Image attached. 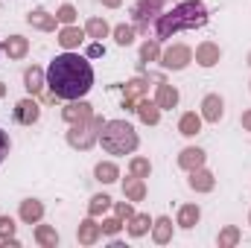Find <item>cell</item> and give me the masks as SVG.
Returning a JSON list of instances; mask_svg holds the SVG:
<instances>
[{"label":"cell","instance_id":"9","mask_svg":"<svg viewBox=\"0 0 251 248\" xmlns=\"http://www.w3.org/2000/svg\"><path fill=\"white\" fill-rule=\"evenodd\" d=\"M12 117H15V123H21V125H32V123H38V117H41V105H38L32 97L18 99Z\"/></svg>","mask_w":251,"mask_h":248},{"label":"cell","instance_id":"45","mask_svg":"<svg viewBox=\"0 0 251 248\" xmlns=\"http://www.w3.org/2000/svg\"><path fill=\"white\" fill-rule=\"evenodd\" d=\"M246 62H249V64H251V50H249V59H246Z\"/></svg>","mask_w":251,"mask_h":248},{"label":"cell","instance_id":"6","mask_svg":"<svg viewBox=\"0 0 251 248\" xmlns=\"http://www.w3.org/2000/svg\"><path fill=\"white\" fill-rule=\"evenodd\" d=\"M190 62H193V50L187 44H170L167 50H161V59H158L164 70H184Z\"/></svg>","mask_w":251,"mask_h":248},{"label":"cell","instance_id":"38","mask_svg":"<svg viewBox=\"0 0 251 248\" xmlns=\"http://www.w3.org/2000/svg\"><path fill=\"white\" fill-rule=\"evenodd\" d=\"M15 219L12 216H0V240H9V237H15Z\"/></svg>","mask_w":251,"mask_h":248},{"label":"cell","instance_id":"1","mask_svg":"<svg viewBox=\"0 0 251 248\" xmlns=\"http://www.w3.org/2000/svg\"><path fill=\"white\" fill-rule=\"evenodd\" d=\"M47 88L59 99H85L94 88V67L85 56L64 50L47 67Z\"/></svg>","mask_w":251,"mask_h":248},{"label":"cell","instance_id":"24","mask_svg":"<svg viewBox=\"0 0 251 248\" xmlns=\"http://www.w3.org/2000/svg\"><path fill=\"white\" fill-rule=\"evenodd\" d=\"M123 196L128 201H143L146 198V178H137L128 173V178H123Z\"/></svg>","mask_w":251,"mask_h":248},{"label":"cell","instance_id":"28","mask_svg":"<svg viewBox=\"0 0 251 248\" xmlns=\"http://www.w3.org/2000/svg\"><path fill=\"white\" fill-rule=\"evenodd\" d=\"M201 114H196V111H184L181 117H178V131L184 134V137H196L199 131H201Z\"/></svg>","mask_w":251,"mask_h":248},{"label":"cell","instance_id":"25","mask_svg":"<svg viewBox=\"0 0 251 248\" xmlns=\"http://www.w3.org/2000/svg\"><path fill=\"white\" fill-rule=\"evenodd\" d=\"M94 178L100 184H114V181H120V167L114 161H100L94 167Z\"/></svg>","mask_w":251,"mask_h":248},{"label":"cell","instance_id":"7","mask_svg":"<svg viewBox=\"0 0 251 248\" xmlns=\"http://www.w3.org/2000/svg\"><path fill=\"white\" fill-rule=\"evenodd\" d=\"M146 94H149V79H146V76H134V79H128V82L123 85V108L126 111H134L137 102H140Z\"/></svg>","mask_w":251,"mask_h":248},{"label":"cell","instance_id":"23","mask_svg":"<svg viewBox=\"0 0 251 248\" xmlns=\"http://www.w3.org/2000/svg\"><path fill=\"white\" fill-rule=\"evenodd\" d=\"M85 38H88L85 29H79L76 24H70V26H62V29H59V44H62L64 50H76Z\"/></svg>","mask_w":251,"mask_h":248},{"label":"cell","instance_id":"37","mask_svg":"<svg viewBox=\"0 0 251 248\" xmlns=\"http://www.w3.org/2000/svg\"><path fill=\"white\" fill-rule=\"evenodd\" d=\"M114 213H117L123 222H128V219L134 216V201H128V198H126V201H114Z\"/></svg>","mask_w":251,"mask_h":248},{"label":"cell","instance_id":"33","mask_svg":"<svg viewBox=\"0 0 251 248\" xmlns=\"http://www.w3.org/2000/svg\"><path fill=\"white\" fill-rule=\"evenodd\" d=\"M128 173H131V175H137V178H149V175H152V164H149V158L134 155V158L128 161Z\"/></svg>","mask_w":251,"mask_h":248},{"label":"cell","instance_id":"42","mask_svg":"<svg viewBox=\"0 0 251 248\" xmlns=\"http://www.w3.org/2000/svg\"><path fill=\"white\" fill-rule=\"evenodd\" d=\"M100 3H102L105 9H120V6H123V0H100Z\"/></svg>","mask_w":251,"mask_h":248},{"label":"cell","instance_id":"41","mask_svg":"<svg viewBox=\"0 0 251 248\" xmlns=\"http://www.w3.org/2000/svg\"><path fill=\"white\" fill-rule=\"evenodd\" d=\"M240 123H243V128H246V131H251V108H246V111L240 114Z\"/></svg>","mask_w":251,"mask_h":248},{"label":"cell","instance_id":"2","mask_svg":"<svg viewBox=\"0 0 251 248\" xmlns=\"http://www.w3.org/2000/svg\"><path fill=\"white\" fill-rule=\"evenodd\" d=\"M207 24V6L201 0H184L178 6H173V12H161V18L155 21V38L167 41L178 32H190V29H201Z\"/></svg>","mask_w":251,"mask_h":248},{"label":"cell","instance_id":"3","mask_svg":"<svg viewBox=\"0 0 251 248\" xmlns=\"http://www.w3.org/2000/svg\"><path fill=\"white\" fill-rule=\"evenodd\" d=\"M100 143L108 155H131L140 146V137L134 131V125L126 120H105L100 131Z\"/></svg>","mask_w":251,"mask_h":248},{"label":"cell","instance_id":"14","mask_svg":"<svg viewBox=\"0 0 251 248\" xmlns=\"http://www.w3.org/2000/svg\"><path fill=\"white\" fill-rule=\"evenodd\" d=\"M24 88H26L29 97H38V94L47 88V70H41L38 64L26 67V70H24Z\"/></svg>","mask_w":251,"mask_h":248},{"label":"cell","instance_id":"26","mask_svg":"<svg viewBox=\"0 0 251 248\" xmlns=\"http://www.w3.org/2000/svg\"><path fill=\"white\" fill-rule=\"evenodd\" d=\"M32 237H35V243H38L41 248H56L59 246V231H56L53 225H41V222H35Z\"/></svg>","mask_w":251,"mask_h":248},{"label":"cell","instance_id":"46","mask_svg":"<svg viewBox=\"0 0 251 248\" xmlns=\"http://www.w3.org/2000/svg\"><path fill=\"white\" fill-rule=\"evenodd\" d=\"M249 225H251V210H249Z\"/></svg>","mask_w":251,"mask_h":248},{"label":"cell","instance_id":"27","mask_svg":"<svg viewBox=\"0 0 251 248\" xmlns=\"http://www.w3.org/2000/svg\"><path fill=\"white\" fill-rule=\"evenodd\" d=\"M126 231H128V237H146L149 231H152V219H149V213H134L128 222H126Z\"/></svg>","mask_w":251,"mask_h":248},{"label":"cell","instance_id":"18","mask_svg":"<svg viewBox=\"0 0 251 248\" xmlns=\"http://www.w3.org/2000/svg\"><path fill=\"white\" fill-rule=\"evenodd\" d=\"M187 187L193 190V193H210V190L216 187V175H213L210 170L199 167V170H193V173H190Z\"/></svg>","mask_w":251,"mask_h":248},{"label":"cell","instance_id":"15","mask_svg":"<svg viewBox=\"0 0 251 248\" xmlns=\"http://www.w3.org/2000/svg\"><path fill=\"white\" fill-rule=\"evenodd\" d=\"M178 99H181V94H178L176 85H170V82H158V88H155V102H158L161 111H173V108L178 105Z\"/></svg>","mask_w":251,"mask_h":248},{"label":"cell","instance_id":"16","mask_svg":"<svg viewBox=\"0 0 251 248\" xmlns=\"http://www.w3.org/2000/svg\"><path fill=\"white\" fill-rule=\"evenodd\" d=\"M26 24H29L32 29H41V32H53V29L59 26V18H56L53 12H47V9H32V12L26 15Z\"/></svg>","mask_w":251,"mask_h":248},{"label":"cell","instance_id":"8","mask_svg":"<svg viewBox=\"0 0 251 248\" xmlns=\"http://www.w3.org/2000/svg\"><path fill=\"white\" fill-rule=\"evenodd\" d=\"M91 117H94V105H91V102H85V99H70V102L62 108V120L67 125L88 123Z\"/></svg>","mask_w":251,"mask_h":248},{"label":"cell","instance_id":"19","mask_svg":"<svg viewBox=\"0 0 251 248\" xmlns=\"http://www.w3.org/2000/svg\"><path fill=\"white\" fill-rule=\"evenodd\" d=\"M3 53H6L12 62L26 59V53H29V38H24V35H9V38L3 41Z\"/></svg>","mask_w":251,"mask_h":248},{"label":"cell","instance_id":"47","mask_svg":"<svg viewBox=\"0 0 251 248\" xmlns=\"http://www.w3.org/2000/svg\"><path fill=\"white\" fill-rule=\"evenodd\" d=\"M0 53H3V44H0Z\"/></svg>","mask_w":251,"mask_h":248},{"label":"cell","instance_id":"29","mask_svg":"<svg viewBox=\"0 0 251 248\" xmlns=\"http://www.w3.org/2000/svg\"><path fill=\"white\" fill-rule=\"evenodd\" d=\"M85 35L94 38V41H102V38L111 35V26H108L105 18H88V21H85Z\"/></svg>","mask_w":251,"mask_h":248},{"label":"cell","instance_id":"30","mask_svg":"<svg viewBox=\"0 0 251 248\" xmlns=\"http://www.w3.org/2000/svg\"><path fill=\"white\" fill-rule=\"evenodd\" d=\"M114 207V198L108 196V193H97V196H91V201H88V216H102V213H108Z\"/></svg>","mask_w":251,"mask_h":248},{"label":"cell","instance_id":"39","mask_svg":"<svg viewBox=\"0 0 251 248\" xmlns=\"http://www.w3.org/2000/svg\"><path fill=\"white\" fill-rule=\"evenodd\" d=\"M9 149H12V140H9V134L0 128V164L6 161V155H9Z\"/></svg>","mask_w":251,"mask_h":248},{"label":"cell","instance_id":"36","mask_svg":"<svg viewBox=\"0 0 251 248\" xmlns=\"http://www.w3.org/2000/svg\"><path fill=\"white\" fill-rule=\"evenodd\" d=\"M76 6H70V3H64V6H59V12H56V18H59V24L62 26H70V24H76Z\"/></svg>","mask_w":251,"mask_h":248},{"label":"cell","instance_id":"4","mask_svg":"<svg viewBox=\"0 0 251 248\" xmlns=\"http://www.w3.org/2000/svg\"><path fill=\"white\" fill-rule=\"evenodd\" d=\"M102 117H91L88 123H76L67 128V146L70 149H79V152H88L100 143V131H102Z\"/></svg>","mask_w":251,"mask_h":248},{"label":"cell","instance_id":"5","mask_svg":"<svg viewBox=\"0 0 251 248\" xmlns=\"http://www.w3.org/2000/svg\"><path fill=\"white\" fill-rule=\"evenodd\" d=\"M164 12V0H137L131 6V18H134V29L149 32V24H155Z\"/></svg>","mask_w":251,"mask_h":248},{"label":"cell","instance_id":"12","mask_svg":"<svg viewBox=\"0 0 251 248\" xmlns=\"http://www.w3.org/2000/svg\"><path fill=\"white\" fill-rule=\"evenodd\" d=\"M193 59H196L199 67H216L219 59H222V50H219V44H216V41H201V44L196 47Z\"/></svg>","mask_w":251,"mask_h":248},{"label":"cell","instance_id":"22","mask_svg":"<svg viewBox=\"0 0 251 248\" xmlns=\"http://www.w3.org/2000/svg\"><path fill=\"white\" fill-rule=\"evenodd\" d=\"M152 240H155L158 246L173 243V219H170V216H158V219H152Z\"/></svg>","mask_w":251,"mask_h":248},{"label":"cell","instance_id":"17","mask_svg":"<svg viewBox=\"0 0 251 248\" xmlns=\"http://www.w3.org/2000/svg\"><path fill=\"white\" fill-rule=\"evenodd\" d=\"M18 216H21V222H26V225L41 222V219H44V201H41V198H24L21 207H18Z\"/></svg>","mask_w":251,"mask_h":248},{"label":"cell","instance_id":"43","mask_svg":"<svg viewBox=\"0 0 251 248\" xmlns=\"http://www.w3.org/2000/svg\"><path fill=\"white\" fill-rule=\"evenodd\" d=\"M3 246H6V248H21V243H18L15 237H9V240H3Z\"/></svg>","mask_w":251,"mask_h":248},{"label":"cell","instance_id":"13","mask_svg":"<svg viewBox=\"0 0 251 248\" xmlns=\"http://www.w3.org/2000/svg\"><path fill=\"white\" fill-rule=\"evenodd\" d=\"M204 161H207V152H204L201 146H184V149L178 152V167H181L184 173H193V170L204 167Z\"/></svg>","mask_w":251,"mask_h":248},{"label":"cell","instance_id":"44","mask_svg":"<svg viewBox=\"0 0 251 248\" xmlns=\"http://www.w3.org/2000/svg\"><path fill=\"white\" fill-rule=\"evenodd\" d=\"M3 97H6V85L0 82V99H3Z\"/></svg>","mask_w":251,"mask_h":248},{"label":"cell","instance_id":"40","mask_svg":"<svg viewBox=\"0 0 251 248\" xmlns=\"http://www.w3.org/2000/svg\"><path fill=\"white\" fill-rule=\"evenodd\" d=\"M105 53V47H102V41H94L91 47H88V59H100Z\"/></svg>","mask_w":251,"mask_h":248},{"label":"cell","instance_id":"31","mask_svg":"<svg viewBox=\"0 0 251 248\" xmlns=\"http://www.w3.org/2000/svg\"><path fill=\"white\" fill-rule=\"evenodd\" d=\"M240 240H243V231H240L237 225H225V228L219 231V237H216V246L219 248H234V246H240Z\"/></svg>","mask_w":251,"mask_h":248},{"label":"cell","instance_id":"32","mask_svg":"<svg viewBox=\"0 0 251 248\" xmlns=\"http://www.w3.org/2000/svg\"><path fill=\"white\" fill-rule=\"evenodd\" d=\"M158 59H161V41L158 38H146L140 44V64L158 62Z\"/></svg>","mask_w":251,"mask_h":248},{"label":"cell","instance_id":"34","mask_svg":"<svg viewBox=\"0 0 251 248\" xmlns=\"http://www.w3.org/2000/svg\"><path fill=\"white\" fill-rule=\"evenodd\" d=\"M111 35H114L117 47H128V44H134L137 29H134V26H128V24H120V26H114V29H111Z\"/></svg>","mask_w":251,"mask_h":248},{"label":"cell","instance_id":"10","mask_svg":"<svg viewBox=\"0 0 251 248\" xmlns=\"http://www.w3.org/2000/svg\"><path fill=\"white\" fill-rule=\"evenodd\" d=\"M199 108H201L199 114H201L204 123H219V120L225 117V99H222L219 94H207Z\"/></svg>","mask_w":251,"mask_h":248},{"label":"cell","instance_id":"20","mask_svg":"<svg viewBox=\"0 0 251 248\" xmlns=\"http://www.w3.org/2000/svg\"><path fill=\"white\" fill-rule=\"evenodd\" d=\"M199 219H201V207L199 204H181L178 207V216H176V225L181 231H193L199 225Z\"/></svg>","mask_w":251,"mask_h":248},{"label":"cell","instance_id":"11","mask_svg":"<svg viewBox=\"0 0 251 248\" xmlns=\"http://www.w3.org/2000/svg\"><path fill=\"white\" fill-rule=\"evenodd\" d=\"M100 237H102V225L97 222V216H85V219L79 222V228H76L79 246H97Z\"/></svg>","mask_w":251,"mask_h":248},{"label":"cell","instance_id":"21","mask_svg":"<svg viewBox=\"0 0 251 248\" xmlns=\"http://www.w3.org/2000/svg\"><path fill=\"white\" fill-rule=\"evenodd\" d=\"M134 114L140 117V123H146V125H158L161 123V108H158V102L155 99H140L137 102V108H134Z\"/></svg>","mask_w":251,"mask_h":248},{"label":"cell","instance_id":"35","mask_svg":"<svg viewBox=\"0 0 251 248\" xmlns=\"http://www.w3.org/2000/svg\"><path fill=\"white\" fill-rule=\"evenodd\" d=\"M100 225H102V234H105V237H117V234L123 231L126 222L120 219V216H111V219H102Z\"/></svg>","mask_w":251,"mask_h":248}]
</instances>
